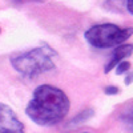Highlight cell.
Masks as SVG:
<instances>
[{"label": "cell", "mask_w": 133, "mask_h": 133, "mask_svg": "<svg viewBox=\"0 0 133 133\" xmlns=\"http://www.w3.org/2000/svg\"><path fill=\"white\" fill-rule=\"evenodd\" d=\"M69 108L71 101L64 91L49 84H43L35 88L25 113L35 124L52 127L65 118Z\"/></svg>", "instance_id": "6da1fadb"}, {"label": "cell", "mask_w": 133, "mask_h": 133, "mask_svg": "<svg viewBox=\"0 0 133 133\" xmlns=\"http://www.w3.org/2000/svg\"><path fill=\"white\" fill-rule=\"evenodd\" d=\"M53 49L48 47H39L23 53L14 55L11 57V65L25 79H36L37 76L56 69L53 63Z\"/></svg>", "instance_id": "7a4b0ae2"}, {"label": "cell", "mask_w": 133, "mask_h": 133, "mask_svg": "<svg viewBox=\"0 0 133 133\" xmlns=\"http://www.w3.org/2000/svg\"><path fill=\"white\" fill-rule=\"evenodd\" d=\"M132 35H133L132 27L121 28L112 23H103V24H96L89 29H87L84 33V37L92 47L98 49H107L124 44Z\"/></svg>", "instance_id": "3957f363"}, {"label": "cell", "mask_w": 133, "mask_h": 133, "mask_svg": "<svg viewBox=\"0 0 133 133\" xmlns=\"http://www.w3.org/2000/svg\"><path fill=\"white\" fill-rule=\"evenodd\" d=\"M0 133H25L24 124L15 110L3 103H0Z\"/></svg>", "instance_id": "277c9868"}, {"label": "cell", "mask_w": 133, "mask_h": 133, "mask_svg": "<svg viewBox=\"0 0 133 133\" xmlns=\"http://www.w3.org/2000/svg\"><path fill=\"white\" fill-rule=\"evenodd\" d=\"M133 53V44H121V45L116 47L115 51L112 52V56H110V60L108 61V64L105 65V73L110 72L113 68H116V65L118 63H121L123 60H125L127 57H129Z\"/></svg>", "instance_id": "5b68a950"}, {"label": "cell", "mask_w": 133, "mask_h": 133, "mask_svg": "<svg viewBox=\"0 0 133 133\" xmlns=\"http://www.w3.org/2000/svg\"><path fill=\"white\" fill-rule=\"evenodd\" d=\"M120 120L124 124V127L133 133V103L128 105L120 115Z\"/></svg>", "instance_id": "8992f818"}, {"label": "cell", "mask_w": 133, "mask_h": 133, "mask_svg": "<svg viewBox=\"0 0 133 133\" xmlns=\"http://www.w3.org/2000/svg\"><path fill=\"white\" fill-rule=\"evenodd\" d=\"M92 116H93V109H87V110H83V112H80L76 117H73V118L71 120V123H69L68 125H69V127L79 125V124H81V123H85L87 120H89Z\"/></svg>", "instance_id": "52a82bcc"}, {"label": "cell", "mask_w": 133, "mask_h": 133, "mask_svg": "<svg viewBox=\"0 0 133 133\" xmlns=\"http://www.w3.org/2000/svg\"><path fill=\"white\" fill-rule=\"evenodd\" d=\"M129 69H130V63L123 60L121 63H118V64L116 65V75H124V73H127Z\"/></svg>", "instance_id": "ba28073f"}, {"label": "cell", "mask_w": 133, "mask_h": 133, "mask_svg": "<svg viewBox=\"0 0 133 133\" xmlns=\"http://www.w3.org/2000/svg\"><path fill=\"white\" fill-rule=\"evenodd\" d=\"M104 91H105L107 95H117V93L120 92L118 88H117V87H113V85H108Z\"/></svg>", "instance_id": "9c48e42d"}, {"label": "cell", "mask_w": 133, "mask_h": 133, "mask_svg": "<svg viewBox=\"0 0 133 133\" xmlns=\"http://www.w3.org/2000/svg\"><path fill=\"white\" fill-rule=\"evenodd\" d=\"M125 8L130 15H133V0H125Z\"/></svg>", "instance_id": "30bf717a"}, {"label": "cell", "mask_w": 133, "mask_h": 133, "mask_svg": "<svg viewBox=\"0 0 133 133\" xmlns=\"http://www.w3.org/2000/svg\"><path fill=\"white\" fill-rule=\"evenodd\" d=\"M81 133H88V132H81Z\"/></svg>", "instance_id": "8fae6325"}, {"label": "cell", "mask_w": 133, "mask_h": 133, "mask_svg": "<svg viewBox=\"0 0 133 133\" xmlns=\"http://www.w3.org/2000/svg\"><path fill=\"white\" fill-rule=\"evenodd\" d=\"M0 32H2V28H0Z\"/></svg>", "instance_id": "7c38bea8"}]
</instances>
